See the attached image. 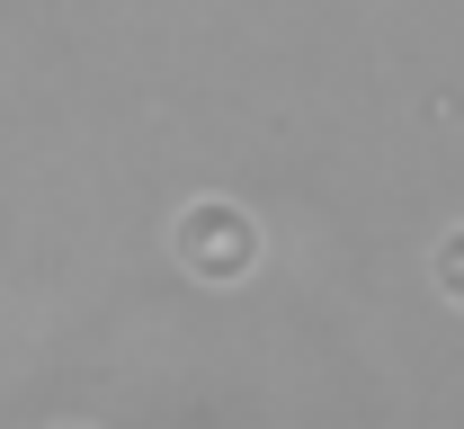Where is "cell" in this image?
Returning <instances> with one entry per match:
<instances>
[{
  "mask_svg": "<svg viewBox=\"0 0 464 429\" xmlns=\"http://www.w3.org/2000/svg\"><path fill=\"white\" fill-rule=\"evenodd\" d=\"M438 287L464 305V233H447V250H438Z\"/></svg>",
  "mask_w": 464,
  "mask_h": 429,
  "instance_id": "obj_2",
  "label": "cell"
},
{
  "mask_svg": "<svg viewBox=\"0 0 464 429\" xmlns=\"http://www.w3.org/2000/svg\"><path fill=\"white\" fill-rule=\"evenodd\" d=\"M170 250L179 268L197 278V287H241L250 268H259V224H250V206H232V197H197V206H179L170 224Z\"/></svg>",
  "mask_w": 464,
  "mask_h": 429,
  "instance_id": "obj_1",
  "label": "cell"
}]
</instances>
